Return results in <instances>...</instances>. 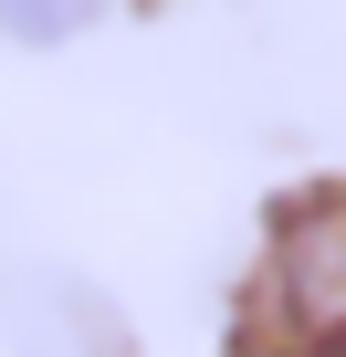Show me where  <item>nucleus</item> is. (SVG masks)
I'll list each match as a JSON object with an SVG mask.
<instances>
[{"mask_svg": "<svg viewBox=\"0 0 346 357\" xmlns=\"http://www.w3.org/2000/svg\"><path fill=\"white\" fill-rule=\"evenodd\" d=\"M252 357H346V190H304L273 211L262 273L242 294Z\"/></svg>", "mask_w": 346, "mask_h": 357, "instance_id": "nucleus-1", "label": "nucleus"}, {"mask_svg": "<svg viewBox=\"0 0 346 357\" xmlns=\"http://www.w3.org/2000/svg\"><path fill=\"white\" fill-rule=\"evenodd\" d=\"M0 22H11L22 43H63V32L105 22V0H0Z\"/></svg>", "mask_w": 346, "mask_h": 357, "instance_id": "nucleus-2", "label": "nucleus"}]
</instances>
